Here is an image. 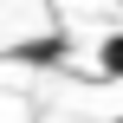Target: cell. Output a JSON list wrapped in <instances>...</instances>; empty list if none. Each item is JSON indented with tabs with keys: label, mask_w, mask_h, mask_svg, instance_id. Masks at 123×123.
I'll use <instances>...</instances> for the list:
<instances>
[{
	"label": "cell",
	"mask_w": 123,
	"mask_h": 123,
	"mask_svg": "<svg viewBox=\"0 0 123 123\" xmlns=\"http://www.w3.org/2000/svg\"><path fill=\"white\" fill-rule=\"evenodd\" d=\"M97 65H104L110 78H123V32H110V39H104V52H97Z\"/></svg>",
	"instance_id": "6da1fadb"
},
{
	"label": "cell",
	"mask_w": 123,
	"mask_h": 123,
	"mask_svg": "<svg viewBox=\"0 0 123 123\" xmlns=\"http://www.w3.org/2000/svg\"><path fill=\"white\" fill-rule=\"evenodd\" d=\"M117 123H123V117H117Z\"/></svg>",
	"instance_id": "7a4b0ae2"
}]
</instances>
